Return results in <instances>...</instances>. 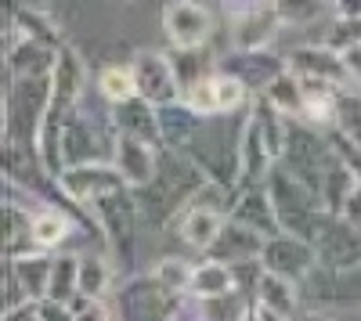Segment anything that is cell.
I'll list each match as a JSON object with an SVG mask.
<instances>
[{
  "label": "cell",
  "instance_id": "cell-1",
  "mask_svg": "<svg viewBox=\"0 0 361 321\" xmlns=\"http://www.w3.org/2000/svg\"><path fill=\"white\" fill-rule=\"evenodd\" d=\"M209 177L199 170V163L192 156H185L180 149H159V170L156 177L145 188L134 191L141 220L148 227H166L170 220H177L188 210V202L195 199V191L206 184Z\"/></svg>",
  "mask_w": 361,
  "mask_h": 321
},
{
  "label": "cell",
  "instance_id": "cell-2",
  "mask_svg": "<svg viewBox=\"0 0 361 321\" xmlns=\"http://www.w3.org/2000/svg\"><path fill=\"white\" fill-rule=\"evenodd\" d=\"M264 188H267L271 202H275V213H279V224H282L286 235H300V239L314 242L318 227L329 213L325 202H322V191L311 188L307 181H300L286 163H275Z\"/></svg>",
  "mask_w": 361,
  "mask_h": 321
},
{
  "label": "cell",
  "instance_id": "cell-3",
  "mask_svg": "<svg viewBox=\"0 0 361 321\" xmlns=\"http://www.w3.org/2000/svg\"><path fill=\"white\" fill-rule=\"evenodd\" d=\"M51 105V76H22L8 80L4 91V144L37 152L40 123Z\"/></svg>",
  "mask_w": 361,
  "mask_h": 321
},
{
  "label": "cell",
  "instance_id": "cell-4",
  "mask_svg": "<svg viewBox=\"0 0 361 321\" xmlns=\"http://www.w3.org/2000/svg\"><path fill=\"white\" fill-rule=\"evenodd\" d=\"M90 213L98 217V227L109 242V253L116 256L119 268H130L134 264V253H137V224H141V210H137V199L130 188L123 191H112L102 195Z\"/></svg>",
  "mask_w": 361,
  "mask_h": 321
},
{
  "label": "cell",
  "instance_id": "cell-5",
  "mask_svg": "<svg viewBox=\"0 0 361 321\" xmlns=\"http://www.w3.org/2000/svg\"><path fill=\"white\" fill-rule=\"evenodd\" d=\"M289 73L300 80L304 94H325V91H343L350 87V69L343 51L329 44H300L286 54Z\"/></svg>",
  "mask_w": 361,
  "mask_h": 321
},
{
  "label": "cell",
  "instance_id": "cell-6",
  "mask_svg": "<svg viewBox=\"0 0 361 321\" xmlns=\"http://www.w3.org/2000/svg\"><path fill=\"white\" fill-rule=\"evenodd\" d=\"M185 296L166 289L152 271L127 278L116 293V317L119 321H173Z\"/></svg>",
  "mask_w": 361,
  "mask_h": 321
},
{
  "label": "cell",
  "instance_id": "cell-7",
  "mask_svg": "<svg viewBox=\"0 0 361 321\" xmlns=\"http://www.w3.org/2000/svg\"><path fill=\"white\" fill-rule=\"evenodd\" d=\"M340 156L333 149V141H329L325 130L304 123V120H289V134H286V156L282 163L296 173L300 181H307L311 188L322 191V177L325 170L333 166Z\"/></svg>",
  "mask_w": 361,
  "mask_h": 321
},
{
  "label": "cell",
  "instance_id": "cell-8",
  "mask_svg": "<svg viewBox=\"0 0 361 321\" xmlns=\"http://www.w3.org/2000/svg\"><path fill=\"white\" fill-rule=\"evenodd\" d=\"M163 33L173 51H199L209 47L214 37V15L202 0H170L163 8Z\"/></svg>",
  "mask_w": 361,
  "mask_h": 321
},
{
  "label": "cell",
  "instance_id": "cell-9",
  "mask_svg": "<svg viewBox=\"0 0 361 321\" xmlns=\"http://www.w3.org/2000/svg\"><path fill=\"white\" fill-rule=\"evenodd\" d=\"M314 253H318V268H357L361 264V231L343 220L340 213H325L318 235H314Z\"/></svg>",
  "mask_w": 361,
  "mask_h": 321
},
{
  "label": "cell",
  "instance_id": "cell-10",
  "mask_svg": "<svg viewBox=\"0 0 361 321\" xmlns=\"http://www.w3.org/2000/svg\"><path fill=\"white\" fill-rule=\"evenodd\" d=\"M130 65H134V76H137V94L145 101H152L156 108L173 105V101L185 98V87H180V80H177V69L170 62V54L141 51Z\"/></svg>",
  "mask_w": 361,
  "mask_h": 321
},
{
  "label": "cell",
  "instance_id": "cell-11",
  "mask_svg": "<svg viewBox=\"0 0 361 321\" xmlns=\"http://www.w3.org/2000/svg\"><path fill=\"white\" fill-rule=\"evenodd\" d=\"M260 264H264V271L282 275V278L300 285L318 268V253H314V242L300 239V235H286V231H282V235H271L264 242Z\"/></svg>",
  "mask_w": 361,
  "mask_h": 321
},
{
  "label": "cell",
  "instance_id": "cell-12",
  "mask_svg": "<svg viewBox=\"0 0 361 321\" xmlns=\"http://www.w3.org/2000/svg\"><path fill=\"white\" fill-rule=\"evenodd\" d=\"M217 69L228 73V76H235L238 83H246L250 94L260 98L267 87L289 69V62H286V58H279V54H271L267 47H260V51H228L221 62H217Z\"/></svg>",
  "mask_w": 361,
  "mask_h": 321
},
{
  "label": "cell",
  "instance_id": "cell-13",
  "mask_svg": "<svg viewBox=\"0 0 361 321\" xmlns=\"http://www.w3.org/2000/svg\"><path fill=\"white\" fill-rule=\"evenodd\" d=\"M58 184H62V191L80 202V206H94V202L102 195H112V191H123L127 181L119 177V170L112 163H87V166H69L62 170V177H58Z\"/></svg>",
  "mask_w": 361,
  "mask_h": 321
},
{
  "label": "cell",
  "instance_id": "cell-14",
  "mask_svg": "<svg viewBox=\"0 0 361 321\" xmlns=\"http://www.w3.org/2000/svg\"><path fill=\"white\" fill-rule=\"evenodd\" d=\"M112 166L119 170V177L127 181L130 191L145 188L148 181L156 177L159 170V149L148 144L141 137H130V134H119L116 137V152H112Z\"/></svg>",
  "mask_w": 361,
  "mask_h": 321
},
{
  "label": "cell",
  "instance_id": "cell-15",
  "mask_svg": "<svg viewBox=\"0 0 361 321\" xmlns=\"http://www.w3.org/2000/svg\"><path fill=\"white\" fill-rule=\"evenodd\" d=\"M271 170H275V156H271V149H267V141H264L257 120H253V115H246L243 134H238V191L267 184V173Z\"/></svg>",
  "mask_w": 361,
  "mask_h": 321
},
{
  "label": "cell",
  "instance_id": "cell-16",
  "mask_svg": "<svg viewBox=\"0 0 361 321\" xmlns=\"http://www.w3.org/2000/svg\"><path fill=\"white\" fill-rule=\"evenodd\" d=\"M300 285H304L307 296L318 300V303H361V264L343 268V271L314 268Z\"/></svg>",
  "mask_w": 361,
  "mask_h": 321
},
{
  "label": "cell",
  "instance_id": "cell-17",
  "mask_svg": "<svg viewBox=\"0 0 361 321\" xmlns=\"http://www.w3.org/2000/svg\"><path fill=\"white\" fill-rule=\"evenodd\" d=\"M279 29H282V18L275 15V4L260 11H246V15H231L228 18L231 51H260L275 40Z\"/></svg>",
  "mask_w": 361,
  "mask_h": 321
},
{
  "label": "cell",
  "instance_id": "cell-18",
  "mask_svg": "<svg viewBox=\"0 0 361 321\" xmlns=\"http://www.w3.org/2000/svg\"><path fill=\"white\" fill-rule=\"evenodd\" d=\"M264 242L267 239L260 235V231H253L246 224H238L235 217H228L224 227H221V235H217V242L206 249V256L221 260V264H246V260H260Z\"/></svg>",
  "mask_w": 361,
  "mask_h": 321
},
{
  "label": "cell",
  "instance_id": "cell-19",
  "mask_svg": "<svg viewBox=\"0 0 361 321\" xmlns=\"http://www.w3.org/2000/svg\"><path fill=\"white\" fill-rule=\"evenodd\" d=\"M112 120H116V130L119 134H130V137H141L148 144L163 149V130H159V108L145 98H130L123 105H112Z\"/></svg>",
  "mask_w": 361,
  "mask_h": 321
},
{
  "label": "cell",
  "instance_id": "cell-20",
  "mask_svg": "<svg viewBox=\"0 0 361 321\" xmlns=\"http://www.w3.org/2000/svg\"><path fill=\"white\" fill-rule=\"evenodd\" d=\"M231 217H235L238 224H246V227L260 231L264 239L282 235V224H279V213H275V202H271V195H267V188H264V184H260V188H246V191H238Z\"/></svg>",
  "mask_w": 361,
  "mask_h": 321
},
{
  "label": "cell",
  "instance_id": "cell-21",
  "mask_svg": "<svg viewBox=\"0 0 361 321\" xmlns=\"http://www.w3.org/2000/svg\"><path fill=\"white\" fill-rule=\"evenodd\" d=\"M209 115L195 112L185 98L173 101V105H163L159 108V130H163V149H185V144L206 127Z\"/></svg>",
  "mask_w": 361,
  "mask_h": 321
},
{
  "label": "cell",
  "instance_id": "cell-22",
  "mask_svg": "<svg viewBox=\"0 0 361 321\" xmlns=\"http://www.w3.org/2000/svg\"><path fill=\"white\" fill-rule=\"evenodd\" d=\"M8 268L15 271L18 285L25 289V296L33 300V303H40V300H47V296H51V271H54V256H47L44 249H37V253H25V256L8 260Z\"/></svg>",
  "mask_w": 361,
  "mask_h": 321
},
{
  "label": "cell",
  "instance_id": "cell-23",
  "mask_svg": "<svg viewBox=\"0 0 361 321\" xmlns=\"http://www.w3.org/2000/svg\"><path fill=\"white\" fill-rule=\"evenodd\" d=\"M224 213H217V210H206V206H188L185 213L177 217V224H180V239H185L192 249H199V253H206L209 246L217 242V235H221V227H224Z\"/></svg>",
  "mask_w": 361,
  "mask_h": 321
},
{
  "label": "cell",
  "instance_id": "cell-24",
  "mask_svg": "<svg viewBox=\"0 0 361 321\" xmlns=\"http://www.w3.org/2000/svg\"><path fill=\"white\" fill-rule=\"evenodd\" d=\"M54 62H58V51L47 47V44H37V40H25L18 51L4 54L8 80H22V76H51Z\"/></svg>",
  "mask_w": 361,
  "mask_h": 321
},
{
  "label": "cell",
  "instance_id": "cell-25",
  "mask_svg": "<svg viewBox=\"0 0 361 321\" xmlns=\"http://www.w3.org/2000/svg\"><path fill=\"white\" fill-rule=\"evenodd\" d=\"M228 293H235L231 264H221V260H202V264H195L188 296H195V300H217V296H228Z\"/></svg>",
  "mask_w": 361,
  "mask_h": 321
},
{
  "label": "cell",
  "instance_id": "cell-26",
  "mask_svg": "<svg viewBox=\"0 0 361 321\" xmlns=\"http://www.w3.org/2000/svg\"><path fill=\"white\" fill-rule=\"evenodd\" d=\"M257 307H264V310H271V314H282V317H293V314L300 310L296 282H289V278H282V275L264 271L260 289H257Z\"/></svg>",
  "mask_w": 361,
  "mask_h": 321
},
{
  "label": "cell",
  "instance_id": "cell-27",
  "mask_svg": "<svg viewBox=\"0 0 361 321\" xmlns=\"http://www.w3.org/2000/svg\"><path fill=\"white\" fill-rule=\"evenodd\" d=\"M8 15H15V22L25 29V37L29 40H37V44H47L54 51H62L69 40L58 33V25L47 18V11H37V8H18V4H8Z\"/></svg>",
  "mask_w": 361,
  "mask_h": 321
},
{
  "label": "cell",
  "instance_id": "cell-28",
  "mask_svg": "<svg viewBox=\"0 0 361 321\" xmlns=\"http://www.w3.org/2000/svg\"><path fill=\"white\" fill-rule=\"evenodd\" d=\"M94 87H98V94H102L105 101H112V105H123V101H130V98H141V94H137L134 65H109V69H102L98 80H94Z\"/></svg>",
  "mask_w": 361,
  "mask_h": 321
},
{
  "label": "cell",
  "instance_id": "cell-29",
  "mask_svg": "<svg viewBox=\"0 0 361 321\" xmlns=\"http://www.w3.org/2000/svg\"><path fill=\"white\" fill-rule=\"evenodd\" d=\"M264 98L275 105L282 115H289V120H300V115H304V105H307V94H304V87H300V80L286 69L275 83L267 87L264 91Z\"/></svg>",
  "mask_w": 361,
  "mask_h": 321
},
{
  "label": "cell",
  "instance_id": "cell-30",
  "mask_svg": "<svg viewBox=\"0 0 361 321\" xmlns=\"http://www.w3.org/2000/svg\"><path fill=\"white\" fill-rule=\"evenodd\" d=\"M354 184H357L354 170H350L343 159H336L333 166L325 170V177H322V202H325V210H329V213H343L347 195H350Z\"/></svg>",
  "mask_w": 361,
  "mask_h": 321
},
{
  "label": "cell",
  "instance_id": "cell-31",
  "mask_svg": "<svg viewBox=\"0 0 361 321\" xmlns=\"http://www.w3.org/2000/svg\"><path fill=\"white\" fill-rule=\"evenodd\" d=\"M69 227L73 224L62 210H37L33 213V242H37V249H44V253L58 249L69 239Z\"/></svg>",
  "mask_w": 361,
  "mask_h": 321
},
{
  "label": "cell",
  "instance_id": "cell-32",
  "mask_svg": "<svg viewBox=\"0 0 361 321\" xmlns=\"http://www.w3.org/2000/svg\"><path fill=\"white\" fill-rule=\"evenodd\" d=\"M347 141H354L361 149V87H343V91H336V127Z\"/></svg>",
  "mask_w": 361,
  "mask_h": 321
},
{
  "label": "cell",
  "instance_id": "cell-33",
  "mask_svg": "<svg viewBox=\"0 0 361 321\" xmlns=\"http://www.w3.org/2000/svg\"><path fill=\"white\" fill-rule=\"evenodd\" d=\"M112 285V268L105 256H80V293L105 300Z\"/></svg>",
  "mask_w": 361,
  "mask_h": 321
},
{
  "label": "cell",
  "instance_id": "cell-34",
  "mask_svg": "<svg viewBox=\"0 0 361 321\" xmlns=\"http://www.w3.org/2000/svg\"><path fill=\"white\" fill-rule=\"evenodd\" d=\"M80 293V256H54L51 271V300L69 303Z\"/></svg>",
  "mask_w": 361,
  "mask_h": 321
},
{
  "label": "cell",
  "instance_id": "cell-35",
  "mask_svg": "<svg viewBox=\"0 0 361 321\" xmlns=\"http://www.w3.org/2000/svg\"><path fill=\"white\" fill-rule=\"evenodd\" d=\"M333 0H275V15L282 25H311Z\"/></svg>",
  "mask_w": 361,
  "mask_h": 321
},
{
  "label": "cell",
  "instance_id": "cell-36",
  "mask_svg": "<svg viewBox=\"0 0 361 321\" xmlns=\"http://www.w3.org/2000/svg\"><path fill=\"white\" fill-rule=\"evenodd\" d=\"M152 275H156L166 289H173V293H180V296H188L195 268L188 264V260H180V256H163L159 264L152 268Z\"/></svg>",
  "mask_w": 361,
  "mask_h": 321
},
{
  "label": "cell",
  "instance_id": "cell-37",
  "mask_svg": "<svg viewBox=\"0 0 361 321\" xmlns=\"http://www.w3.org/2000/svg\"><path fill=\"white\" fill-rule=\"evenodd\" d=\"M304 123L318 127V130H333L336 127V91H325V94H307L304 105Z\"/></svg>",
  "mask_w": 361,
  "mask_h": 321
},
{
  "label": "cell",
  "instance_id": "cell-38",
  "mask_svg": "<svg viewBox=\"0 0 361 321\" xmlns=\"http://www.w3.org/2000/svg\"><path fill=\"white\" fill-rule=\"evenodd\" d=\"M325 44L336 47V51H350V47H361V15L357 18H336L325 33Z\"/></svg>",
  "mask_w": 361,
  "mask_h": 321
},
{
  "label": "cell",
  "instance_id": "cell-39",
  "mask_svg": "<svg viewBox=\"0 0 361 321\" xmlns=\"http://www.w3.org/2000/svg\"><path fill=\"white\" fill-rule=\"evenodd\" d=\"M69 307H73V321H112L105 300H94V296L76 293V296L69 300Z\"/></svg>",
  "mask_w": 361,
  "mask_h": 321
},
{
  "label": "cell",
  "instance_id": "cell-40",
  "mask_svg": "<svg viewBox=\"0 0 361 321\" xmlns=\"http://www.w3.org/2000/svg\"><path fill=\"white\" fill-rule=\"evenodd\" d=\"M37 321H73V307L47 296V300L37 303Z\"/></svg>",
  "mask_w": 361,
  "mask_h": 321
},
{
  "label": "cell",
  "instance_id": "cell-41",
  "mask_svg": "<svg viewBox=\"0 0 361 321\" xmlns=\"http://www.w3.org/2000/svg\"><path fill=\"white\" fill-rule=\"evenodd\" d=\"M275 0H221V8H224V18L231 15H246V11H260V8H271Z\"/></svg>",
  "mask_w": 361,
  "mask_h": 321
},
{
  "label": "cell",
  "instance_id": "cell-42",
  "mask_svg": "<svg viewBox=\"0 0 361 321\" xmlns=\"http://www.w3.org/2000/svg\"><path fill=\"white\" fill-rule=\"evenodd\" d=\"M343 220H350L357 231H361V181L350 188V195H347V206H343V213H340Z\"/></svg>",
  "mask_w": 361,
  "mask_h": 321
},
{
  "label": "cell",
  "instance_id": "cell-43",
  "mask_svg": "<svg viewBox=\"0 0 361 321\" xmlns=\"http://www.w3.org/2000/svg\"><path fill=\"white\" fill-rule=\"evenodd\" d=\"M343 58H347V69H350V83H354V87H361V47L343 51Z\"/></svg>",
  "mask_w": 361,
  "mask_h": 321
},
{
  "label": "cell",
  "instance_id": "cell-44",
  "mask_svg": "<svg viewBox=\"0 0 361 321\" xmlns=\"http://www.w3.org/2000/svg\"><path fill=\"white\" fill-rule=\"evenodd\" d=\"M336 18H357L361 15V0H333Z\"/></svg>",
  "mask_w": 361,
  "mask_h": 321
},
{
  "label": "cell",
  "instance_id": "cell-45",
  "mask_svg": "<svg viewBox=\"0 0 361 321\" xmlns=\"http://www.w3.org/2000/svg\"><path fill=\"white\" fill-rule=\"evenodd\" d=\"M4 321H37V303H25V307L4 310Z\"/></svg>",
  "mask_w": 361,
  "mask_h": 321
},
{
  "label": "cell",
  "instance_id": "cell-46",
  "mask_svg": "<svg viewBox=\"0 0 361 321\" xmlns=\"http://www.w3.org/2000/svg\"><path fill=\"white\" fill-rule=\"evenodd\" d=\"M289 321H329V317H322L318 310H296Z\"/></svg>",
  "mask_w": 361,
  "mask_h": 321
},
{
  "label": "cell",
  "instance_id": "cell-47",
  "mask_svg": "<svg viewBox=\"0 0 361 321\" xmlns=\"http://www.w3.org/2000/svg\"><path fill=\"white\" fill-rule=\"evenodd\" d=\"M8 4H18V8H37V11H47V0H8Z\"/></svg>",
  "mask_w": 361,
  "mask_h": 321
},
{
  "label": "cell",
  "instance_id": "cell-48",
  "mask_svg": "<svg viewBox=\"0 0 361 321\" xmlns=\"http://www.w3.org/2000/svg\"><path fill=\"white\" fill-rule=\"evenodd\" d=\"M180 307H185V303H180ZM173 321H185V314L177 310V317H173ZM192 321H206V317H202V310H199V300H195V317H192Z\"/></svg>",
  "mask_w": 361,
  "mask_h": 321
},
{
  "label": "cell",
  "instance_id": "cell-49",
  "mask_svg": "<svg viewBox=\"0 0 361 321\" xmlns=\"http://www.w3.org/2000/svg\"><path fill=\"white\" fill-rule=\"evenodd\" d=\"M246 321H264V317H260V310H257V303H253V310L246 314Z\"/></svg>",
  "mask_w": 361,
  "mask_h": 321
}]
</instances>
